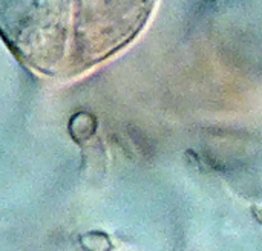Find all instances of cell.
<instances>
[{
	"label": "cell",
	"mask_w": 262,
	"mask_h": 251,
	"mask_svg": "<svg viewBox=\"0 0 262 251\" xmlns=\"http://www.w3.org/2000/svg\"><path fill=\"white\" fill-rule=\"evenodd\" d=\"M147 0H0V35L28 66L74 74L123 46Z\"/></svg>",
	"instance_id": "1"
}]
</instances>
